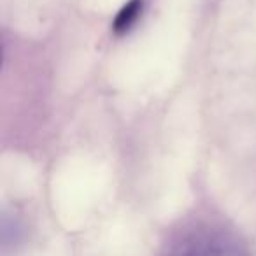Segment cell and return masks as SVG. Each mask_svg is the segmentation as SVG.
Segmentation results:
<instances>
[{
	"mask_svg": "<svg viewBox=\"0 0 256 256\" xmlns=\"http://www.w3.org/2000/svg\"><path fill=\"white\" fill-rule=\"evenodd\" d=\"M140 11H142V0H130V2L118 12L116 20H114V23H112V30L118 36L126 34L128 30L134 26V23L137 22Z\"/></svg>",
	"mask_w": 256,
	"mask_h": 256,
	"instance_id": "obj_2",
	"label": "cell"
},
{
	"mask_svg": "<svg viewBox=\"0 0 256 256\" xmlns=\"http://www.w3.org/2000/svg\"><path fill=\"white\" fill-rule=\"evenodd\" d=\"M154 256H254V251L230 223L200 216L174 228Z\"/></svg>",
	"mask_w": 256,
	"mask_h": 256,
	"instance_id": "obj_1",
	"label": "cell"
}]
</instances>
